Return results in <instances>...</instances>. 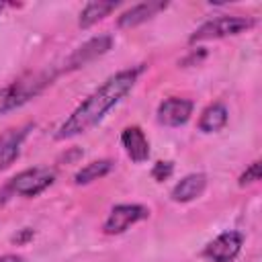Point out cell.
Returning a JSON list of instances; mask_svg holds the SVG:
<instances>
[{
    "mask_svg": "<svg viewBox=\"0 0 262 262\" xmlns=\"http://www.w3.org/2000/svg\"><path fill=\"white\" fill-rule=\"evenodd\" d=\"M143 68H127L111 78H106L94 92H90L74 111L72 115L59 125L55 139H72L76 135L86 133L92 129L115 104H119L135 86Z\"/></svg>",
    "mask_w": 262,
    "mask_h": 262,
    "instance_id": "cell-1",
    "label": "cell"
},
{
    "mask_svg": "<svg viewBox=\"0 0 262 262\" xmlns=\"http://www.w3.org/2000/svg\"><path fill=\"white\" fill-rule=\"evenodd\" d=\"M55 180V170L53 168H27L23 172H18L16 176H12L2 188H0V207L6 205V201H10L12 196H25V199H33L37 194H41L45 188H49Z\"/></svg>",
    "mask_w": 262,
    "mask_h": 262,
    "instance_id": "cell-2",
    "label": "cell"
},
{
    "mask_svg": "<svg viewBox=\"0 0 262 262\" xmlns=\"http://www.w3.org/2000/svg\"><path fill=\"white\" fill-rule=\"evenodd\" d=\"M55 74L49 72H35V74H27L14 82H10L8 86L0 88V115L10 113L18 106H23L25 102H29L33 96L41 94L45 90V86L51 84Z\"/></svg>",
    "mask_w": 262,
    "mask_h": 262,
    "instance_id": "cell-3",
    "label": "cell"
},
{
    "mask_svg": "<svg viewBox=\"0 0 262 262\" xmlns=\"http://www.w3.org/2000/svg\"><path fill=\"white\" fill-rule=\"evenodd\" d=\"M256 25L252 16H239V14H229V16H217L207 23H203L194 33L188 37V43H199V41H211V39H223L231 35H239L244 31H250Z\"/></svg>",
    "mask_w": 262,
    "mask_h": 262,
    "instance_id": "cell-4",
    "label": "cell"
},
{
    "mask_svg": "<svg viewBox=\"0 0 262 262\" xmlns=\"http://www.w3.org/2000/svg\"><path fill=\"white\" fill-rule=\"evenodd\" d=\"M147 217H149V209L145 205H137V203L115 205L102 223V231L106 235H119V233L127 231L131 225H135Z\"/></svg>",
    "mask_w": 262,
    "mask_h": 262,
    "instance_id": "cell-5",
    "label": "cell"
},
{
    "mask_svg": "<svg viewBox=\"0 0 262 262\" xmlns=\"http://www.w3.org/2000/svg\"><path fill=\"white\" fill-rule=\"evenodd\" d=\"M244 246V235L239 231H223L219 233L215 239H211L205 250H203V256L211 262H233L239 254Z\"/></svg>",
    "mask_w": 262,
    "mask_h": 262,
    "instance_id": "cell-6",
    "label": "cell"
},
{
    "mask_svg": "<svg viewBox=\"0 0 262 262\" xmlns=\"http://www.w3.org/2000/svg\"><path fill=\"white\" fill-rule=\"evenodd\" d=\"M192 108H194V104L188 98H180V96L164 98L156 111L158 123H162L166 127H180L190 119Z\"/></svg>",
    "mask_w": 262,
    "mask_h": 262,
    "instance_id": "cell-7",
    "label": "cell"
},
{
    "mask_svg": "<svg viewBox=\"0 0 262 262\" xmlns=\"http://www.w3.org/2000/svg\"><path fill=\"white\" fill-rule=\"evenodd\" d=\"M33 125L25 123L18 127H10L4 133H0V172L6 170L20 154V147L27 139V135L31 133Z\"/></svg>",
    "mask_w": 262,
    "mask_h": 262,
    "instance_id": "cell-8",
    "label": "cell"
},
{
    "mask_svg": "<svg viewBox=\"0 0 262 262\" xmlns=\"http://www.w3.org/2000/svg\"><path fill=\"white\" fill-rule=\"evenodd\" d=\"M113 47V37L111 35H98V37H92L90 41H86L84 45H80L66 61V70H78V68H84L86 63L94 61L96 57L104 55L108 49Z\"/></svg>",
    "mask_w": 262,
    "mask_h": 262,
    "instance_id": "cell-9",
    "label": "cell"
},
{
    "mask_svg": "<svg viewBox=\"0 0 262 262\" xmlns=\"http://www.w3.org/2000/svg\"><path fill=\"white\" fill-rule=\"evenodd\" d=\"M121 143H123L125 154L129 156L131 162L141 164L149 158V141H147L141 127H137V125L125 127L121 133Z\"/></svg>",
    "mask_w": 262,
    "mask_h": 262,
    "instance_id": "cell-10",
    "label": "cell"
},
{
    "mask_svg": "<svg viewBox=\"0 0 262 262\" xmlns=\"http://www.w3.org/2000/svg\"><path fill=\"white\" fill-rule=\"evenodd\" d=\"M207 188V176L203 172H194V174H186L180 182L174 184L170 199L174 203H188L199 199Z\"/></svg>",
    "mask_w": 262,
    "mask_h": 262,
    "instance_id": "cell-11",
    "label": "cell"
},
{
    "mask_svg": "<svg viewBox=\"0 0 262 262\" xmlns=\"http://www.w3.org/2000/svg\"><path fill=\"white\" fill-rule=\"evenodd\" d=\"M166 6H168L166 2H141V4H135V6H131L129 10H125V12L119 16L117 25H119L121 29L137 27V25L149 20L151 16H156V14H158L160 10H164Z\"/></svg>",
    "mask_w": 262,
    "mask_h": 262,
    "instance_id": "cell-12",
    "label": "cell"
},
{
    "mask_svg": "<svg viewBox=\"0 0 262 262\" xmlns=\"http://www.w3.org/2000/svg\"><path fill=\"white\" fill-rule=\"evenodd\" d=\"M227 108L223 102H213L209 104L203 113H201V119H199V129L203 133H215V131H221L225 125H227Z\"/></svg>",
    "mask_w": 262,
    "mask_h": 262,
    "instance_id": "cell-13",
    "label": "cell"
},
{
    "mask_svg": "<svg viewBox=\"0 0 262 262\" xmlns=\"http://www.w3.org/2000/svg\"><path fill=\"white\" fill-rule=\"evenodd\" d=\"M117 6H119V2H88L82 8L80 18H78L80 29H88V27L96 25L98 20H102L104 16H108Z\"/></svg>",
    "mask_w": 262,
    "mask_h": 262,
    "instance_id": "cell-14",
    "label": "cell"
},
{
    "mask_svg": "<svg viewBox=\"0 0 262 262\" xmlns=\"http://www.w3.org/2000/svg\"><path fill=\"white\" fill-rule=\"evenodd\" d=\"M113 168H115L113 160H94V162L82 166V168L74 174V182H76V184H90V182H94V180L106 176Z\"/></svg>",
    "mask_w": 262,
    "mask_h": 262,
    "instance_id": "cell-15",
    "label": "cell"
},
{
    "mask_svg": "<svg viewBox=\"0 0 262 262\" xmlns=\"http://www.w3.org/2000/svg\"><path fill=\"white\" fill-rule=\"evenodd\" d=\"M260 162L256 160V162H252L242 174H239V178H237V184L239 186H248V184H254V182H258L260 180Z\"/></svg>",
    "mask_w": 262,
    "mask_h": 262,
    "instance_id": "cell-16",
    "label": "cell"
},
{
    "mask_svg": "<svg viewBox=\"0 0 262 262\" xmlns=\"http://www.w3.org/2000/svg\"><path fill=\"white\" fill-rule=\"evenodd\" d=\"M172 172H174V164L172 162H156L154 168H151V178L156 182H164V180H168L172 176Z\"/></svg>",
    "mask_w": 262,
    "mask_h": 262,
    "instance_id": "cell-17",
    "label": "cell"
},
{
    "mask_svg": "<svg viewBox=\"0 0 262 262\" xmlns=\"http://www.w3.org/2000/svg\"><path fill=\"white\" fill-rule=\"evenodd\" d=\"M35 233H33V229H29V227H25V229H20V233L18 235H14L12 237V242H16V244H25L27 239H31Z\"/></svg>",
    "mask_w": 262,
    "mask_h": 262,
    "instance_id": "cell-18",
    "label": "cell"
},
{
    "mask_svg": "<svg viewBox=\"0 0 262 262\" xmlns=\"http://www.w3.org/2000/svg\"><path fill=\"white\" fill-rule=\"evenodd\" d=\"M0 262H25V258L18 254H4L0 256Z\"/></svg>",
    "mask_w": 262,
    "mask_h": 262,
    "instance_id": "cell-19",
    "label": "cell"
},
{
    "mask_svg": "<svg viewBox=\"0 0 262 262\" xmlns=\"http://www.w3.org/2000/svg\"><path fill=\"white\" fill-rule=\"evenodd\" d=\"M6 6H12V4H4V2H0V10H2V8H6Z\"/></svg>",
    "mask_w": 262,
    "mask_h": 262,
    "instance_id": "cell-20",
    "label": "cell"
}]
</instances>
